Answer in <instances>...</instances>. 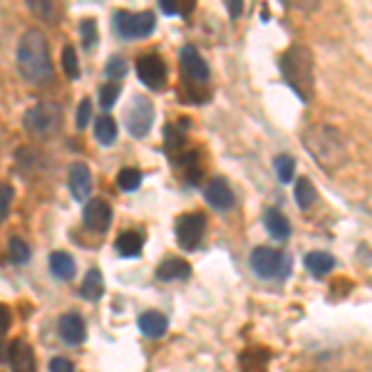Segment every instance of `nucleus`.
Returning <instances> with one entry per match:
<instances>
[{
  "mask_svg": "<svg viewBox=\"0 0 372 372\" xmlns=\"http://www.w3.org/2000/svg\"><path fill=\"white\" fill-rule=\"evenodd\" d=\"M268 352L261 347H253L241 355V372H266L268 370Z\"/></svg>",
  "mask_w": 372,
  "mask_h": 372,
  "instance_id": "obj_24",
  "label": "nucleus"
},
{
  "mask_svg": "<svg viewBox=\"0 0 372 372\" xmlns=\"http://www.w3.org/2000/svg\"><path fill=\"white\" fill-rule=\"evenodd\" d=\"M70 191L77 201H84L92 191V174L87 164H72L70 169Z\"/></svg>",
  "mask_w": 372,
  "mask_h": 372,
  "instance_id": "obj_14",
  "label": "nucleus"
},
{
  "mask_svg": "<svg viewBox=\"0 0 372 372\" xmlns=\"http://www.w3.org/2000/svg\"><path fill=\"white\" fill-rule=\"evenodd\" d=\"M177 3H179V8H181V3H184V11L189 13L191 8H194V3H196V0H177Z\"/></svg>",
  "mask_w": 372,
  "mask_h": 372,
  "instance_id": "obj_42",
  "label": "nucleus"
},
{
  "mask_svg": "<svg viewBox=\"0 0 372 372\" xmlns=\"http://www.w3.org/2000/svg\"><path fill=\"white\" fill-rule=\"evenodd\" d=\"M179 63H181V77L191 79V82H206L209 79V65L204 63V58L191 45L181 48Z\"/></svg>",
  "mask_w": 372,
  "mask_h": 372,
  "instance_id": "obj_11",
  "label": "nucleus"
},
{
  "mask_svg": "<svg viewBox=\"0 0 372 372\" xmlns=\"http://www.w3.org/2000/svg\"><path fill=\"white\" fill-rule=\"evenodd\" d=\"M8 362H11L13 372H35V352L25 340H15L8 347Z\"/></svg>",
  "mask_w": 372,
  "mask_h": 372,
  "instance_id": "obj_12",
  "label": "nucleus"
},
{
  "mask_svg": "<svg viewBox=\"0 0 372 372\" xmlns=\"http://www.w3.org/2000/svg\"><path fill=\"white\" fill-rule=\"evenodd\" d=\"M226 8H229V15L236 20V18L243 13V0H226Z\"/></svg>",
  "mask_w": 372,
  "mask_h": 372,
  "instance_id": "obj_40",
  "label": "nucleus"
},
{
  "mask_svg": "<svg viewBox=\"0 0 372 372\" xmlns=\"http://www.w3.org/2000/svg\"><path fill=\"white\" fill-rule=\"evenodd\" d=\"M142 246H144L142 233H136V231H124V233L117 238V251L124 258H136L142 253Z\"/></svg>",
  "mask_w": 372,
  "mask_h": 372,
  "instance_id": "obj_23",
  "label": "nucleus"
},
{
  "mask_svg": "<svg viewBox=\"0 0 372 372\" xmlns=\"http://www.w3.org/2000/svg\"><path fill=\"white\" fill-rule=\"evenodd\" d=\"M30 13L42 23H58L63 13V0H25Z\"/></svg>",
  "mask_w": 372,
  "mask_h": 372,
  "instance_id": "obj_16",
  "label": "nucleus"
},
{
  "mask_svg": "<svg viewBox=\"0 0 372 372\" xmlns=\"http://www.w3.org/2000/svg\"><path fill=\"white\" fill-rule=\"evenodd\" d=\"M286 263H288V258L276 248L258 246L251 253V268L258 278H281L286 273Z\"/></svg>",
  "mask_w": 372,
  "mask_h": 372,
  "instance_id": "obj_7",
  "label": "nucleus"
},
{
  "mask_svg": "<svg viewBox=\"0 0 372 372\" xmlns=\"http://www.w3.org/2000/svg\"><path fill=\"white\" fill-rule=\"evenodd\" d=\"M63 70L70 79L79 77V63H77V53H75L72 45H65L63 48Z\"/></svg>",
  "mask_w": 372,
  "mask_h": 372,
  "instance_id": "obj_32",
  "label": "nucleus"
},
{
  "mask_svg": "<svg viewBox=\"0 0 372 372\" xmlns=\"http://www.w3.org/2000/svg\"><path fill=\"white\" fill-rule=\"evenodd\" d=\"M136 75L149 89H162L167 82V65L159 55H142L136 60Z\"/></svg>",
  "mask_w": 372,
  "mask_h": 372,
  "instance_id": "obj_9",
  "label": "nucleus"
},
{
  "mask_svg": "<svg viewBox=\"0 0 372 372\" xmlns=\"http://www.w3.org/2000/svg\"><path fill=\"white\" fill-rule=\"evenodd\" d=\"M8 258H11L13 263H18V266H23V263L30 261V246H27L23 238L13 236L11 243H8Z\"/></svg>",
  "mask_w": 372,
  "mask_h": 372,
  "instance_id": "obj_28",
  "label": "nucleus"
},
{
  "mask_svg": "<svg viewBox=\"0 0 372 372\" xmlns=\"http://www.w3.org/2000/svg\"><path fill=\"white\" fill-rule=\"evenodd\" d=\"M263 224H266L268 233H271L273 238H278V241H283V238L290 236V224L288 219L283 216V211L278 209H266V214H263Z\"/></svg>",
  "mask_w": 372,
  "mask_h": 372,
  "instance_id": "obj_19",
  "label": "nucleus"
},
{
  "mask_svg": "<svg viewBox=\"0 0 372 372\" xmlns=\"http://www.w3.org/2000/svg\"><path fill=\"white\" fill-rule=\"evenodd\" d=\"M139 184H142V172L139 169H122L117 174V186L122 191H136L139 189Z\"/></svg>",
  "mask_w": 372,
  "mask_h": 372,
  "instance_id": "obj_29",
  "label": "nucleus"
},
{
  "mask_svg": "<svg viewBox=\"0 0 372 372\" xmlns=\"http://www.w3.org/2000/svg\"><path fill=\"white\" fill-rule=\"evenodd\" d=\"M105 75L110 79H122L127 75V60L120 58V55H115V58L107 60V68H105Z\"/></svg>",
  "mask_w": 372,
  "mask_h": 372,
  "instance_id": "obj_34",
  "label": "nucleus"
},
{
  "mask_svg": "<svg viewBox=\"0 0 372 372\" xmlns=\"http://www.w3.org/2000/svg\"><path fill=\"white\" fill-rule=\"evenodd\" d=\"M95 136L100 144H112L117 139V122L107 112L95 120Z\"/></svg>",
  "mask_w": 372,
  "mask_h": 372,
  "instance_id": "obj_25",
  "label": "nucleus"
},
{
  "mask_svg": "<svg viewBox=\"0 0 372 372\" xmlns=\"http://www.w3.org/2000/svg\"><path fill=\"white\" fill-rule=\"evenodd\" d=\"M164 147H167V152L174 157V152H184V132L179 129V127H172L169 124L167 129H164Z\"/></svg>",
  "mask_w": 372,
  "mask_h": 372,
  "instance_id": "obj_30",
  "label": "nucleus"
},
{
  "mask_svg": "<svg viewBox=\"0 0 372 372\" xmlns=\"http://www.w3.org/2000/svg\"><path fill=\"white\" fill-rule=\"evenodd\" d=\"M281 75L288 82V87L303 102H310L315 95V72H313V55L305 45H290L281 58Z\"/></svg>",
  "mask_w": 372,
  "mask_h": 372,
  "instance_id": "obj_3",
  "label": "nucleus"
},
{
  "mask_svg": "<svg viewBox=\"0 0 372 372\" xmlns=\"http://www.w3.org/2000/svg\"><path fill=\"white\" fill-rule=\"evenodd\" d=\"M136 325H139V331L147 338H162L169 328V320L162 313H157V310H147V313L139 315Z\"/></svg>",
  "mask_w": 372,
  "mask_h": 372,
  "instance_id": "obj_17",
  "label": "nucleus"
},
{
  "mask_svg": "<svg viewBox=\"0 0 372 372\" xmlns=\"http://www.w3.org/2000/svg\"><path fill=\"white\" fill-rule=\"evenodd\" d=\"M60 122H63V110L55 102H40L30 107L23 117L25 129L35 136H53L60 129Z\"/></svg>",
  "mask_w": 372,
  "mask_h": 372,
  "instance_id": "obj_4",
  "label": "nucleus"
},
{
  "mask_svg": "<svg viewBox=\"0 0 372 372\" xmlns=\"http://www.w3.org/2000/svg\"><path fill=\"white\" fill-rule=\"evenodd\" d=\"M204 196L214 209H231L233 201H236V196H233V191H231V186L224 179H211V181L206 184Z\"/></svg>",
  "mask_w": 372,
  "mask_h": 372,
  "instance_id": "obj_13",
  "label": "nucleus"
},
{
  "mask_svg": "<svg viewBox=\"0 0 372 372\" xmlns=\"http://www.w3.org/2000/svg\"><path fill=\"white\" fill-rule=\"evenodd\" d=\"M50 372H75V365L65 357H53L50 360Z\"/></svg>",
  "mask_w": 372,
  "mask_h": 372,
  "instance_id": "obj_38",
  "label": "nucleus"
},
{
  "mask_svg": "<svg viewBox=\"0 0 372 372\" xmlns=\"http://www.w3.org/2000/svg\"><path fill=\"white\" fill-rule=\"evenodd\" d=\"M82 219H84V226H87L89 231L105 233V231L110 229V221H112V206L107 204L105 199H92L84 204Z\"/></svg>",
  "mask_w": 372,
  "mask_h": 372,
  "instance_id": "obj_10",
  "label": "nucleus"
},
{
  "mask_svg": "<svg viewBox=\"0 0 372 372\" xmlns=\"http://www.w3.org/2000/svg\"><path fill=\"white\" fill-rule=\"evenodd\" d=\"M305 268H308L315 278H323V276H328L333 268H335V258H333L331 253H325V251H313V253L305 256Z\"/></svg>",
  "mask_w": 372,
  "mask_h": 372,
  "instance_id": "obj_22",
  "label": "nucleus"
},
{
  "mask_svg": "<svg viewBox=\"0 0 372 372\" xmlns=\"http://www.w3.org/2000/svg\"><path fill=\"white\" fill-rule=\"evenodd\" d=\"M206 231V219L204 214H184L181 219L177 221V241L181 248L186 251H194L199 248L201 238H204Z\"/></svg>",
  "mask_w": 372,
  "mask_h": 372,
  "instance_id": "obj_8",
  "label": "nucleus"
},
{
  "mask_svg": "<svg viewBox=\"0 0 372 372\" xmlns=\"http://www.w3.org/2000/svg\"><path fill=\"white\" fill-rule=\"evenodd\" d=\"M89 117H92V102L82 100L79 102V110H77V129H84V127H87Z\"/></svg>",
  "mask_w": 372,
  "mask_h": 372,
  "instance_id": "obj_37",
  "label": "nucleus"
},
{
  "mask_svg": "<svg viewBox=\"0 0 372 372\" xmlns=\"http://www.w3.org/2000/svg\"><path fill=\"white\" fill-rule=\"evenodd\" d=\"M159 11H162L164 15H177L179 3L177 0H159Z\"/></svg>",
  "mask_w": 372,
  "mask_h": 372,
  "instance_id": "obj_39",
  "label": "nucleus"
},
{
  "mask_svg": "<svg viewBox=\"0 0 372 372\" xmlns=\"http://www.w3.org/2000/svg\"><path fill=\"white\" fill-rule=\"evenodd\" d=\"M295 201H298L300 209H310V206L318 201V189L313 186L310 179H300V181L295 184Z\"/></svg>",
  "mask_w": 372,
  "mask_h": 372,
  "instance_id": "obj_26",
  "label": "nucleus"
},
{
  "mask_svg": "<svg viewBox=\"0 0 372 372\" xmlns=\"http://www.w3.org/2000/svg\"><path fill=\"white\" fill-rule=\"evenodd\" d=\"M50 271H53L55 278L60 281H72L75 273H77V266H75V258L65 251H55L50 256Z\"/></svg>",
  "mask_w": 372,
  "mask_h": 372,
  "instance_id": "obj_20",
  "label": "nucleus"
},
{
  "mask_svg": "<svg viewBox=\"0 0 372 372\" xmlns=\"http://www.w3.org/2000/svg\"><path fill=\"white\" fill-rule=\"evenodd\" d=\"M79 293H82L84 300H100L102 298V293H105V278H102L100 268H89Z\"/></svg>",
  "mask_w": 372,
  "mask_h": 372,
  "instance_id": "obj_21",
  "label": "nucleus"
},
{
  "mask_svg": "<svg viewBox=\"0 0 372 372\" xmlns=\"http://www.w3.org/2000/svg\"><path fill=\"white\" fill-rule=\"evenodd\" d=\"M60 338L70 345H79L84 340V323L77 313H68L60 318Z\"/></svg>",
  "mask_w": 372,
  "mask_h": 372,
  "instance_id": "obj_15",
  "label": "nucleus"
},
{
  "mask_svg": "<svg viewBox=\"0 0 372 372\" xmlns=\"http://www.w3.org/2000/svg\"><path fill=\"white\" fill-rule=\"evenodd\" d=\"M127 132H129L132 136H147L149 129H152L154 124V105L147 100V97L136 95L134 100H132L129 110H127Z\"/></svg>",
  "mask_w": 372,
  "mask_h": 372,
  "instance_id": "obj_6",
  "label": "nucleus"
},
{
  "mask_svg": "<svg viewBox=\"0 0 372 372\" xmlns=\"http://www.w3.org/2000/svg\"><path fill=\"white\" fill-rule=\"evenodd\" d=\"M11 201H13V189L8 184H0V221L8 216V209H11Z\"/></svg>",
  "mask_w": 372,
  "mask_h": 372,
  "instance_id": "obj_36",
  "label": "nucleus"
},
{
  "mask_svg": "<svg viewBox=\"0 0 372 372\" xmlns=\"http://www.w3.org/2000/svg\"><path fill=\"white\" fill-rule=\"evenodd\" d=\"M8 328H11V310H8L6 305L0 303V335H3Z\"/></svg>",
  "mask_w": 372,
  "mask_h": 372,
  "instance_id": "obj_41",
  "label": "nucleus"
},
{
  "mask_svg": "<svg viewBox=\"0 0 372 372\" xmlns=\"http://www.w3.org/2000/svg\"><path fill=\"white\" fill-rule=\"evenodd\" d=\"M79 37H82V45H84L87 53H92V50L97 48L100 35H97V23L92 20V18H87V20L79 23Z\"/></svg>",
  "mask_w": 372,
  "mask_h": 372,
  "instance_id": "obj_27",
  "label": "nucleus"
},
{
  "mask_svg": "<svg viewBox=\"0 0 372 372\" xmlns=\"http://www.w3.org/2000/svg\"><path fill=\"white\" fill-rule=\"evenodd\" d=\"M273 164H276V174H278V179H281V181H290V179H293L295 159L290 157V154H278Z\"/></svg>",
  "mask_w": 372,
  "mask_h": 372,
  "instance_id": "obj_31",
  "label": "nucleus"
},
{
  "mask_svg": "<svg viewBox=\"0 0 372 372\" xmlns=\"http://www.w3.org/2000/svg\"><path fill=\"white\" fill-rule=\"evenodd\" d=\"M120 84L117 82H107V84H102L100 87V105H102V110H112L115 107V102H117V97H120Z\"/></svg>",
  "mask_w": 372,
  "mask_h": 372,
  "instance_id": "obj_33",
  "label": "nucleus"
},
{
  "mask_svg": "<svg viewBox=\"0 0 372 372\" xmlns=\"http://www.w3.org/2000/svg\"><path fill=\"white\" fill-rule=\"evenodd\" d=\"M115 27L117 35L124 40H139V37H149L157 27V18L154 13H115Z\"/></svg>",
  "mask_w": 372,
  "mask_h": 372,
  "instance_id": "obj_5",
  "label": "nucleus"
},
{
  "mask_svg": "<svg viewBox=\"0 0 372 372\" xmlns=\"http://www.w3.org/2000/svg\"><path fill=\"white\" fill-rule=\"evenodd\" d=\"M303 144L310 152V157L325 169V172H335L338 167L345 164V142L342 134L331 124H315L303 134Z\"/></svg>",
  "mask_w": 372,
  "mask_h": 372,
  "instance_id": "obj_2",
  "label": "nucleus"
},
{
  "mask_svg": "<svg viewBox=\"0 0 372 372\" xmlns=\"http://www.w3.org/2000/svg\"><path fill=\"white\" fill-rule=\"evenodd\" d=\"M281 3L300 13H313V11H318V6H320V0H281Z\"/></svg>",
  "mask_w": 372,
  "mask_h": 372,
  "instance_id": "obj_35",
  "label": "nucleus"
},
{
  "mask_svg": "<svg viewBox=\"0 0 372 372\" xmlns=\"http://www.w3.org/2000/svg\"><path fill=\"white\" fill-rule=\"evenodd\" d=\"M18 68L23 79L32 84H40L45 79H53V63H50L48 40L40 30H27L18 42Z\"/></svg>",
  "mask_w": 372,
  "mask_h": 372,
  "instance_id": "obj_1",
  "label": "nucleus"
},
{
  "mask_svg": "<svg viewBox=\"0 0 372 372\" xmlns=\"http://www.w3.org/2000/svg\"><path fill=\"white\" fill-rule=\"evenodd\" d=\"M189 276H191V266L184 258H167L157 268L159 281H181V278H189Z\"/></svg>",
  "mask_w": 372,
  "mask_h": 372,
  "instance_id": "obj_18",
  "label": "nucleus"
}]
</instances>
